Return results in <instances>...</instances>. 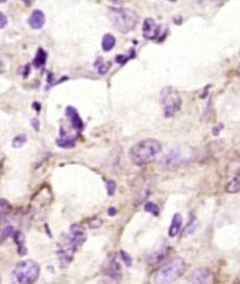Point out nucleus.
I'll use <instances>...</instances> for the list:
<instances>
[{"mask_svg":"<svg viewBox=\"0 0 240 284\" xmlns=\"http://www.w3.org/2000/svg\"><path fill=\"white\" fill-rule=\"evenodd\" d=\"M45 14L41 10H34L30 17H29V25H30L31 29H34V30H38V29L42 28V26L45 25Z\"/></svg>","mask_w":240,"mask_h":284,"instance_id":"13","label":"nucleus"},{"mask_svg":"<svg viewBox=\"0 0 240 284\" xmlns=\"http://www.w3.org/2000/svg\"><path fill=\"white\" fill-rule=\"evenodd\" d=\"M171 2H174V0H171Z\"/></svg>","mask_w":240,"mask_h":284,"instance_id":"38","label":"nucleus"},{"mask_svg":"<svg viewBox=\"0 0 240 284\" xmlns=\"http://www.w3.org/2000/svg\"><path fill=\"white\" fill-rule=\"evenodd\" d=\"M102 224H103V221L100 220V219H93V220L90 221L88 226H90V229H98V227H99Z\"/></svg>","mask_w":240,"mask_h":284,"instance_id":"27","label":"nucleus"},{"mask_svg":"<svg viewBox=\"0 0 240 284\" xmlns=\"http://www.w3.org/2000/svg\"><path fill=\"white\" fill-rule=\"evenodd\" d=\"M34 108H35V110H36V111H40L41 106H40V104H38V103H34Z\"/></svg>","mask_w":240,"mask_h":284,"instance_id":"35","label":"nucleus"},{"mask_svg":"<svg viewBox=\"0 0 240 284\" xmlns=\"http://www.w3.org/2000/svg\"><path fill=\"white\" fill-rule=\"evenodd\" d=\"M225 191H227V193H230V194L239 193L240 192V172L236 173L235 176L232 178V180L228 183L227 187H225Z\"/></svg>","mask_w":240,"mask_h":284,"instance_id":"16","label":"nucleus"},{"mask_svg":"<svg viewBox=\"0 0 240 284\" xmlns=\"http://www.w3.org/2000/svg\"><path fill=\"white\" fill-rule=\"evenodd\" d=\"M105 183H106V192H108V194L112 197V195H114L115 191H117V183H115L113 179H108Z\"/></svg>","mask_w":240,"mask_h":284,"instance_id":"25","label":"nucleus"},{"mask_svg":"<svg viewBox=\"0 0 240 284\" xmlns=\"http://www.w3.org/2000/svg\"><path fill=\"white\" fill-rule=\"evenodd\" d=\"M66 116L68 117V120H70L71 125H72L73 129L77 130V131H81L84 125H83V121L81 119V116H79L78 111H77L73 106H67Z\"/></svg>","mask_w":240,"mask_h":284,"instance_id":"12","label":"nucleus"},{"mask_svg":"<svg viewBox=\"0 0 240 284\" xmlns=\"http://www.w3.org/2000/svg\"><path fill=\"white\" fill-rule=\"evenodd\" d=\"M128 60H129V58H126L125 56H123V55L117 56V58H115V61H117L119 64H121V66H123L124 63H126V62H128Z\"/></svg>","mask_w":240,"mask_h":284,"instance_id":"30","label":"nucleus"},{"mask_svg":"<svg viewBox=\"0 0 240 284\" xmlns=\"http://www.w3.org/2000/svg\"><path fill=\"white\" fill-rule=\"evenodd\" d=\"M26 140H28V137H26V135H17L15 138L13 140V147L14 149H20V147H23L24 145H25Z\"/></svg>","mask_w":240,"mask_h":284,"instance_id":"23","label":"nucleus"},{"mask_svg":"<svg viewBox=\"0 0 240 284\" xmlns=\"http://www.w3.org/2000/svg\"><path fill=\"white\" fill-rule=\"evenodd\" d=\"M103 274L113 282H119L121 279V267L115 253L109 254L106 257L104 265H103Z\"/></svg>","mask_w":240,"mask_h":284,"instance_id":"8","label":"nucleus"},{"mask_svg":"<svg viewBox=\"0 0 240 284\" xmlns=\"http://www.w3.org/2000/svg\"><path fill=\"white\" fill-rule=\"evenodd\" d=\"M195 157V151L193 147L181 145L173 147L160 159V165L166 171H176L191 163Z\"/></svg>","mask_w":240,"mask_h":284,"instance_id":"2","label":"nucleus"},{"mask_svg":"<svg viewBox=\"0 0 240 284\" xmlns=\"http://www.w3.org/2000/svg\"><path fill=\"white\" fill-rule=\"evenodd\" d=\"M31 123H32V126H34L35 130L40 129V126H38V120L37 119H32Z\"/></svg>","mask_w":240,"mask_h":284,"instance_id":"32","label":"nucleus"},{"mask_svg":"<svg viewBox=\"0 0 240 284\" xmlns=\"http://www.w3.org/2000/svg\"><path fill=\"white\" fill-rule=\"evenodd\" d=\"M162 146L160 141L155 138H146L132 147L129 152V157L135 165L149 164L156 158V156L161 152Z\"/></svg>","mask_w":240,"mask_h":284,"instance_id":"3","label":"nucleus"},{"mask_svg":"<svg viewBox=\"0 0 240 284\" xmlns=\"http://www.w3.org/2000/svg\"><path fill=\"white\" fill-rule=\"evenodd\" d=\"M222 129H223V125H222V124H219L217 127H214V129H213V135H214V136L219 135V132H221Z\"/></svg>","mask_w":240,"mask_h":284,"instance_id":"31","label":"nucleus"},{"mask_svg":"<svg viewBox=\"0 0 240 284\" xmlns=\"http://www.w3.org/2000/svg\"><path fill=\"white\" fill-rule=\"evenodd\" d=\"M160 34V26L156 23L154 19H146L144 21L143 26V35L146 40H156Z\"/></svg>","mask_w":240,"mask_h":284,"instance_id":"11","label":"nucleus"},{"mask_svg":"<svg viewBox=\"0 0 240 284\" xmlns=\"http://www.w3.org/2000/svg\"><path fill=\"white\" fill-rule=\"evenodd\" d=\"M182 217H181V214H174L173 218H172V221H171V225H170V230H168V235H170V238H176L177 235H179V232L181 231V229H182Z\"/></svg>","mask_w":240,"mask_h":284,"instance_id":"15","label":"nucleus"},{"mask_svg":"<svg viewBox=\"0 0 240 284\" xmlns=\"http://www.w3.org/2000/svg\"><path fill=\"white\" fill-rule=\"evenodd\" d=\"M197 225H198L197 218H195L194 215H192L191 219H189L188 224L186 225V229L185 231H183V238H188L189 235H192V233L195 231V229H197Z\"/></svg>","mask_w":240,"mask_h":284,"instance_id":"18","label":"nucleus"},{"mask_svg":"<svg viewBox=\"0 0 240 284\" xmlns=\"http://www.w3.org/2000/svg\"><path fill=\"white\" fill-rule=\"evenodd\" d=\"M29 73H30V66L28 64V66L25 67V73H24V77H28Z\"/></svg>","mask_w":240,"mask_h":284,"instance_id":"33","label":"nucleus"},{"mask_svg":"<svg viewBox=\"0 0 240 284\" xmlns=\"http://www.w3.org/2000/svg\"><path fill=\"white\" fill-rule=\"evenodd\" d=\"M40 277V266L32 259L19 262L11 272L13 284H35Z\"/></svg>","mask_w":240,"mask_h":284,"instance_id":"6","label":"nucleus"},{"mask_svg":"<svg viewBox=\"0 0 240 284\" xmlns=\"http://www.w3.org/2000/svg\"><path fill=\"white\" fill-rule=\"evenodd\" d=\"M46 61H47V53L43 51L42 49H38L36 57H35L34 60V66L36 68H41L42 66H45Z\"/></svg>","mask_w":240,"mask_h":284,"instance_id":"19","label":"nucleus"},{"mask_svg":"<svg viewBox=\"0 0 240 284\" xmlns=\"http://www.w3.org/2000/svg\"><path fill=\"white\" fill-rule=\"evenodd\" d=\"M144 210L145 211H147V212H151L152 215H159V206L156 205L155 203H151V202H147L146 204H145V206H144Z\"/></svg>","mask_w":240,"mask_h":284,"instance_id":"24","label":"nucleus"},{"mask_svg":"<svg viewBox=\"0 0 240 284\" xmlns=\"http://www.w3.org/2000/svg\"><path fill=\"white\" fill-rule=\"evenodd\" d=\"M85 240H87L85 230L83 229L81 225L77 224H73L68 229V231L61 236L60 241L57 244V248H56V253H57L62 267L64 268L70 265L76 252L84 244Z\"/></svg>","mask_w":240,"mask_h":284,"instance_id":"1","label":"nucleus"},{"mask_svg":"<svg viewBox=\"0 0 240 284\" xmlns=\"http://www.w3.org/2000/svg\"><path fill=\"white\" fill-rule=\"evenodd\" d=\"M24 3H25L26 5H31V3H32V0H23Z\"/></svg>","mask_w":240,"mask_h":284,"instance_id":"36","label":"nucleus"},{"mask_svg":"<svg viewBox=\"0 0 240 284\" xmlns=\"http://www.w3.org/2000/svg\"><path fill=\"white\" fill-rule=\"evenodd\" d=\"M56 144L62 149H72V147H75L76 142L75 138H58V140H56Z\"/></svg>","mask_w":240,"mask_h":284,"instance_id":"20","label":"nucleus"},{"mask_svg":"<svg viewBox=\"0 0 240 284\" xmlns=\"http://www.w3.org/2000/svg\"><path fill=\"white\" fill-rule=\"evenodd\" d=\"M108 69H109V63H103V64H99L98 66V70H99V73L100 75H105L106 72H108Z\"/></svg>","mask_w":240,"mask_h":284,"instance_id":"28","label":"nucleus"},{"mask_svg":"<svg viewBox=\"0 0 240 284\" xmlns=\"http://www.w3.org/2000/svg\"><path fill=\"white\" fill-rule=\"evenodd\" d=\"M7 23H8V17L4 13H2L0 14V28L4 29L5 26H7Z\"/></svg>","mask_w":240,"mask_h":284,"instance_id":"29","label":"nucleus"},{"mask_svg":"<svg viewBox=\"0 0 240 284\" xmlns=\"http://www.w3.org/2000/svg\"><path fill=\"white\" fill-rule=\"evenodd\" d=\"M13 238L17 246V253H19L20 256H25V254L28 253V248H26V245H25L26 239H25V235H24V232L20 231V230H17V231L14 232Z\"/></svg>","mask_w":240,"mask_h":284,"instance_id":"14","label":"nucleus"},{"mask_svg":"<svg viewBox=\"0 0 240 284\" xmlns=\"http://www.w3.org/2000/svg\"><path fill=\"white\" fill-rule=\"evenodd\" d=\"M183 284H215V274L209 268H197L191 272Z\"/></svg>","mask_w":240,"mask_h":284,"instance_id":"9","label":"nucleus"},{"mask_svg":"<svg viewBox=\"0 0 240 284\" xmlns=\"http://www.w3.org/2000/svg\"><path fill=\"white\" fill-rule=\"evenodd\" d=\"M115 214H117V209L115 208L109 209V215H111V217H113V215H115Z\"/></svg>","mask_w":240,"mask_h":284,"instance_id":"34","label":"nucleus"},{"mask_svg":"<svg viewBox=\"0 0 240 284\" xmlns=\"http://www.w3.org/2000/svg\"><path fill=\"white\" fill-rule=\"evenodd\" d=\"M161 104L164 106V116L172 117L181 109L182 99L177 91H174L171 87H167L161 91Z\"/></svg>","mask_w":240,"mask_h":284,"instance_id":"7","label":"nucleus"},{"mask_svg":"<svg viewBox=\"0 0 240 284\" xmlns=\"http://www.w3.org/2000/svg\"><path fill=\"white\" fill-rule=\"evenodd\" d=\"M0 2H2V3H5V2H7V0H0Z\"/></svg>","mask_w":240,"mask_h":284,"instance_id":"37","label":"nucleus"},{"mask_svg":"<svg viewBox=\"0 0 240 284\" xmlns=\"http://www.w3.org/2000/svg\"><path fill=\"white\" fill-rule=\"evenodd\" d=\"M120 256H121V259H123L124 263H125V265H126V267H132V266H133V259H132V257H130V254L126 253L125 251L121 250L120 251Z\"/></svg>","mask_w":240,"mask_h":284,"instance_id":"26","label":"nucleus"},{"mask_svg":"<svg viewBox=\"0 0 240 284\" xmlns=\"http://www.w3.org/2000/svg\"><path fill=\"white\" fill-rule=\"evenodd\" d=\"M109 19L114 28L121 34H129L138 25V13L129 8H115L109 9Z\"/></svg>","mask_w":240,"mask_h":284,"instance_id":"4","label":"nucleus"},{"mask_svg":"<svg viewBox=\"0 0 240 284\" xmlns=\"http://www.w3.org/2000/svg\"><path fill=\"white\" fill-rule=\"evenodd\" d=\"M115 42H117V40H115V37L113 36L112 34L104 35V37H103V41H102L103 51H105V52L112 51V50L114 49Z\"/></svg>","mask_w":240,"mask_h":284,"instance_id":"17","label":"nucleus"},{"mask_svg":"<svg viewBox=\"0 0 240 284\" xmlns=\"http://www.w3.org/2000/svg\"><path fill=\"white\" fill-rule=\"evenodd\" d=\"M185 269L186 262L183 261V258L173 257L156 271L154 276V284H171L182 276Z\"/></svg>","mask_w":240,"mask_h":284,"instance_id":"5","label":"nucleus"},{"mask_svg":"<svg viewBox=\"0 0 240 284\" xmlns=\"http://www.w3.org/2000/svg\"><path fill=\"white\" fill-rule=\"evenodd\" d=\"M168 251H170V247H168V245L166 244L165 241H162L161 245H160L159 247H156V250L154 251V252L151 253L149 257H147V263H149L150 266L158 265L159 262H161L162 259H164L165 257L167 256Z\"/></svg>","mask_w":240,"mask_h":284,"instance_id":"10","label":"nucleus"},{"mask_svg":"<svg viewBox=\"0 0 240 284\" xmlns=\"http://www.w3.org/2000/svg\"><path fill=\"white\" fill-rule=\"evenodd\" d=\"M14 227L11 225H3L2 227V242H4L8 238L14 235Z\"/></svg>","mask_w":240,"mask_h":284,"instance_id":"22","label":"nucleus"},{"mask_svg":"<svg viewBox=\"0 0 240 284\" xmlns=\"http://www.w3.org/2000/svg\"><path fill=\"white\" fill-rule=\"evenodd\" d=\"M11 212V205L5 199H2V221L4 223L5 219L9 217Z\"/></svg>","mask_w":240,"mask_h":284,"instance_id":"21","label":"nucleus"}]
</instances>
